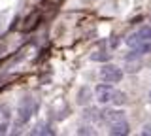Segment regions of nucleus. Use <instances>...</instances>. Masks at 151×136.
I'll return each instance as SVG.
<instances>
[{"mask_svg": "<svg viewBox=\"0 0 151 136\" xmlns=\"http://www.w3.org/2000/svg\"><path fill=\"white\" fill-rule=\"evenodd\" d=\"M142 134H151V125H145L144 130H142Z\"/></svg>", "mask_w": 151, "mask_h": 136, "instance_id": "obj_12", "label": "nucleus"}, {"mask_svg": "<svg viewBox=\"0 0 151 136\" xmlns=\"http://www.w3.org/2000/svg\"><path fill=\"white\" fill-rule=\"evenodd\" d=\"M6 130H8V121H2L0 123V134H6Z\"/></svg>", "mask_w": 151, "mask_h": 136, "instance_id": "obj_10", "label": "nucleus"}, {"mask_svg": "<svg viewBox=\"0 0 151 136\" xmlns=\"http://www.w3.org/2000/svg\"><path fill=\"white\" fill-rule=\"evenodd\" d=\"M78 132H79V134H94L93 130H89V129H87V127H81V129H79Z\"/></svg>", "mask_w": 151, "mask_h": 136, "instance_id": "obj_11", "label": "nucleus"}, {"mask_svg": "<svg viewBox=\"0 0 151 136\" xmlns=\"http://www.w3.org/2000/svg\"><path fill=\"white\" fill-rule=\"evenodd\" d=\"M32 115V100L30 98H25L19 106V123H27Z\"/></svg>", "mask_w": 151, "mask_h": 136, "instance_id": "obj_4", "label": "nucleus"}, {"mask_svg": "<svg viewBox=\"0 0 151 136\" xmlns=\"http://www.w3.org/2000/svg\"><path fill=\"white\" fill-rule=\"evenodd\" d=\"M129 132H130V127L125 119L119 121V123H113L110 129V134H113V136H127Z\"/></svg>", "mask_w": 151, "mask_h": 136, "instance_id": "obj_6", "label": "nucleus"}, {"mask_svg": "<svg viewBox=\"0 0 151 136\" xmlns=\"http://www.w3.org/2000/svg\"><path fill=\"white\" fill-rule=\"evenodd\" d=\"M108 59H110V55L102 53V51H100V53H96V55H93V60H108Z\"/></svg>", "mask_w": 151, "mask_h": 136, "instance_id": "obj_9", "label": "nucleus"}, {"mask_svg": "<svg viewBox=\"0 0 151 136\" xmlns=\"http://www.w3.org/2000/svg\"><path fill=\"white\" fill-rule=\"evenodd\" d=\"M113 87L110 83H102V85H96L94 89V96H96V100L100 102V104H106V102H111L113 98Z\"/></svg>", "mask_w": 151, "mask_h": 136, "instance_id": "obj_3", "label": "nucleus"}, {"mask_svg": "<svg viewBox=\"0 0 151 136\" xmlns=\"http://www.w3.org/2000/svg\"><path fill=\"white\" fill-rule=\"evenodd\" d=\"M111 102H113V104H117V106H123L127 102V95H125V93H121V91H115V93H113Z\"/></svg>", "mask_w": 151, "mask_h": 136, "instance_id": "obj_7", "label": "nucleus"}, {"mask_svg": "<svg viewBox=\"0 0 151 136\" xmlns=\"http://www.w3.org/2000/svg\"><path fill=\"white\" fill-rule=\"evenodd\" d=\"M123 78V70L115 64H104L100 68V79L106 83H117Z\"/></svg>", "mask_w": 151, "mask_h": 136, "instance_id": "obj_2", "label": "nucleus"}, {"mask_svg": "<svg viewBox=\"0 0 151 136\" xmlns=\"http://www.w3.org/2000/svg\"><path fill=\"white\" fill-rule=\"evenodd\" d=\"M89 98H91V91H89L87 87H83L81 91H79V95H78V102L79 104H87Z\"/></svg>", "mask_w": 151, "mask_h": 136, "instance_id": "obj_8", "label": "nucleus"}, {"mask_svg": "<svg viewBox=\"0 0 151 136\" xmlns=\"http://www.w3.org/2000/svg\"><path fill=\"white\" fill-rule=\"evenodd\" d=\"M127 45L136 53H151V27H142L127 38Z\"/></svg>", "mask_w": 151, "mask_h": 136, "instance_id": "obj_1", "label": "nucleus"}, {"mask_svg": "<svg viewBox=\"0 0 151 136\" xmlns=\"http://www.w3.org/2000/svg\"><path fill=\"white\" fill-rule=\"evenodd\" d=\"M100 117L106 121V123L113 125V123H119V121L125 119V114H123V112H117V110H104L100 114Z\"/></svg>", "mask_w": 151, "mask_h": 136, "instance_id": "obj_5", "label": "nucleus"}]
</instances>
